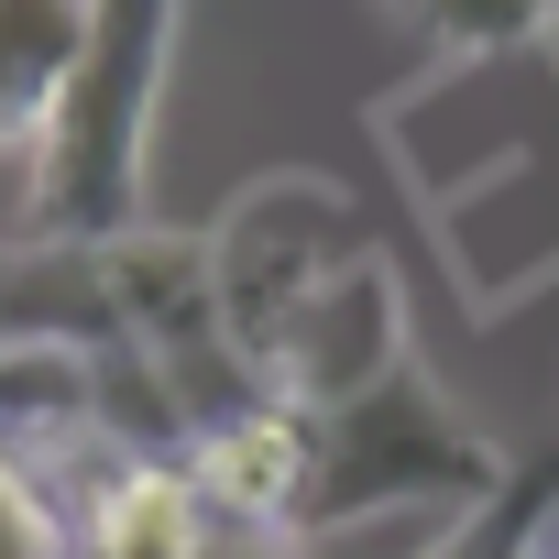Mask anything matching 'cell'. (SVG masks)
<instances>
[{
  "mask_svg": "<svg viewBox=\"0 0 559 559\" xmlns=\"http://www.w3.org/2000/svg\"><path fill=\"white\" fill-rule=\"evenodd\" d=\"M187 483L209 493L219 526H297L308 504V417L297 406H241L187 439Z\"/></svg>",
  "mask_w": 559,
  "mask_h": 559,
  "instance_id": "cell-6",
  "label": "cell"
},
{
  "mask_svg": "<svg viewBox=\"0 0 559 559\" xmlns=\"http://www.w3.org/2000/svg\"><path fill=\"white\" fill-rule=\"evenodd\" d=\"M472 504H384V515H352V526H319L297 537V559H428Z\"/></svg>",
  "mask_w": 559,
  "mask_h": 559,
  "instance_id": "cell-10",
  "label": "cell"
},
{
  "mask_svg": "<svg viewBox=\"0 0 559 559\" xmlns=\"http://www.w3.org/2000/svg\"><path fill=\"white\" fill-rule=\"evenodd\" d=\"M406 34L439 45V56H515L559 23V0H395Z\"/></svg>",
  "mask_w": 559,
  "mask_h": 559,
  "instance_id": "cell-9",
  "label": "cell"
},
{
  "mask_svg": "<svg viewBox=\"0 0 559 559\" xmlns=\"http://www.w3.org/2000/svg\"><path fill=\"white\" fill-rule=\"evenodd\" d=\"M132 241V230H121ZM121 241H0V341H67L121 352L132 341V274Z\"/></svg>",
  "mask_w": 559,
  "mask_h": 559,
  "instance_id": "cell-5",
  "label": "cell"
},
{
  "mask_svg": "<svg viewBox=\"0 0 559 559\" xmlns=\"http://www.w3.org/2000/svg\"><path fill=\"white\" fill-rule=\"evenodd\" d=\"M67 559H88V548H67Z\"/></svg>",
  "mask_w": 559,
  "mask_h": 559,
  "instance_id": "cell-12",
  "label": "cell"
},
{
  "mask_svg": "<svg viewBox=\"0 0 559 559\" xmlns=\"http://www.w3.org/2000/svg\"><path fill=\"white\" fill-rule=\"evenodd\" d=\"M187 0H99L88 56L23 165V230L34 241H121L143 230L154 187V110H165V56H176Z\"/></svg>",
  "mask_w": 559,
  "mask_h": 559,
  "instance_id": "cell-1",
  "label": "cell"
},
{
  "mask_svg": "<svg viewBox=\"0 0 559 559\" xmlns=\"http://www.w3.org/2000/svg\"><path fill=\"white\" fill-rule=\"evenodd\" d=\"M341 263H362V241H352V198L319 187V176H263V187H241L219 209V230H209V297H219V330L252 362V384L274 373L297 308L330 286Z\"/></svg>",
  "mask_w": 559,
  "mask_h": 559,
  "instance_id": "cell-2",
  "label": "cell"
},
{
  "mask_svg": "<svg viewBox=\"0 0 559 559\" xmlns=\"http://www.w3.org/2000/svg\"><path fill=\"white\" fill-rule=\"evenodd\" d=\"M99 439V352L67 341H0V450L23 472H56Z\"/></svg>",
  "mask_w": 559,
  "mask_h": 559,
  "instance_id": "cell-7",
  "label": "cell"
},
{
  "mask_svg": "<svg viewBox=\"0 0 559 559\" xmlns=\"http://www.w3.org/2000/svg\"><path fill=\"white\" fill-rule=\"evenodd\" d=\"M0 559H67V504L0 450Z\"/></svg>",
  "mask_w": 559,
  "mask_h": 559,
  "instance_id": "cell-11",
  "label": "cell"
},
{
  "mask_svg": "<svg viewBox=\"0 0 559 559\" xmlns=\"http://www.w3.org/2000/svg\"><path fill=\"white\" fill-rule=\"evenodd\" d=\"M406 373V330H395V274L362 252V263H341L330 286L297 308V330H286V352H274V373H263V395L274 406H297V417H341V406H362V395H384Z\"/></svg>",
  "mask_w": 559,
  "mask_h": 559,
  "instance_id": "cell-3",
  "label": "cell"
},
{
  "mask_svg": "<svg viewBox=\"0 0 559 559\" xmlns=\"http://www.w3.org/2000/svg\"><path fill=\"white\" fill-rule=\"evenodd\" d=\"M99 0H0V154H34L78 56H88Z\"/></svg>",
  "mask_w": 559,
  "mask_h": 559,
  "instance_id": "cell-8",
  "label": "cell"
},
{
  "mask_svg": "<svg viewBox=\"0 0 559 559\" xmlns=\"http://www.w3.org/2000/svg\"><path fill=\"white\" fill-rule=\"evenodd\" d=\"M56 472H78L88 493H78V548L88 559H219V515H209V493L187 483V461H132V450H110V439H88L78 461H56ZM56 472H34V483H56Z\"/></svg>",
  "mask_w": 559,
  "mask_h": 559,
  "instance_id": "cell-4",
  "label": "cell"
}]
</instances>
